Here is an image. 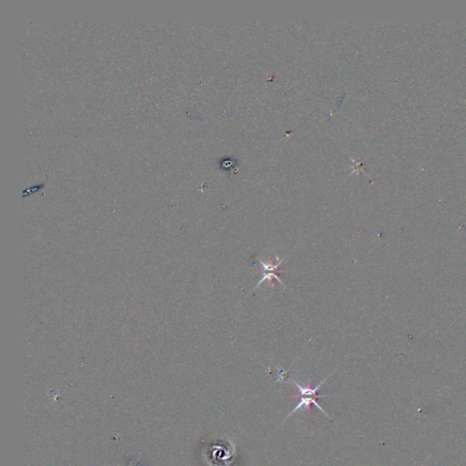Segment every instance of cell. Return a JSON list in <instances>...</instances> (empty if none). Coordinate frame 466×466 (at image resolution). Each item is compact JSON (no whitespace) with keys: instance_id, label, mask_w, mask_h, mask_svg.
<instances>
[{"instance_id":"1","label":"cell","mask_w":466,"mask_h":466,"mask_svg":"<svg viewBox=\"0 0 466 466\" xmlns=\"http://www.w3.org/2000/svg\"><path fill=\"white\" fill-rule=\"evenodd\" d=\"M330 375H329L327 378H325L324 380H322V382H320L319 385H317L315 388H310V387L309 382H308L307 386H302V385L299 384L297 382H295L294 380H290V382L292 384H294L295 385L297 388H298V390H299L300 396H314V397H318V398H324V397H334V396H328V394L319 396V394H317V392H318V390L320 389V387H322V385L324 384L325 382L329 379V377L330 376Z\"/></svg>"},{"instance_id":"2","label":"cell","mask_w":466,"mask_h":466,"mask_svg":"<svg viewBox=\"0 0 466 466\" xmlns=\"http://www.w3.org/2000/svg\"><path fill=\"white\" fill-rule=\"evenodd\" d=\"M258 262L262 264V267L264 268V272H277V274H280V272H284V270H279L280 266V264H282L284 262V260H279L278 264H275L274 265V262H272V260H270L268 262H264L262 260L258 258Z\"/></svg>"},{"instance_id":"3","label":"cell","mask_w":466,"mask_h":466,"mask_svg":"<svg viewBox=\"0 0 466 466\" xmlns=\"http://www.w3.org/2000/svg\"><path fill=\"white\" fill-rule=\"evenodd\" d=\"M262 274H264V278L262 279V280H260V282H258V284L255 286V289H257V288H258V286H260V284H262V282H266V280L268 282L270 285H272V280L274 279L277 280L279 282L280 284H282V285L284 286V289H287V287L284 285V282H282V280L280 279L279 277L277 276V272H262Z\"/></svg>"}]
</instances>
